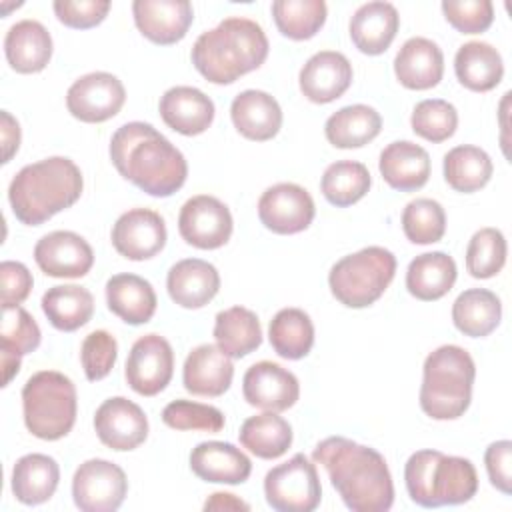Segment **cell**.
Here are the masks:
<instances>
[{
	"label": "cell",
	"mask_w": 512,
	"mask_h": 512,
	"mask_svg": "<svg viewBox=\"0 0 512 512\" xmlns=\"http://www.w3.org/2000/svg\"><path fill=\"white\" fill-rule=\"evenodd\" d=\"M410 124L420 138L428 142H444L456 132L458 112L442 98H428L414 106Z\"/></svg>",
	"instance_id": "bcb514c9"
},
{
	"label": "cell",
	"mask_w": 512,
	"mask_h": 512,
	"mask_svg": "<svg viewBox=\"0 0 512 512\" xmlns=\"http://www.w3.org/2000/svg\"><path fill=\"white\" fill-rule=\"evenodd\" d=\"M456 262L446 252H424L406 270L408 292L424 302L446 296L456 282Z\"/></svg>",
	"instance_id": "d6a6232c"
},
{
	"label": "cell",
	"mask_w": 512,
	"mask_h": 512,
	"mask_svg": "<svg viewBox=\"0 0 512 512\" xmlns=\"http://www.w3.org/2000/svg\"><path fill=\"white\" fill-rule=\"evenodd\" d=\"M42 334L32 318L22 306L2 308V326H0V350H2V386H8L10 380L20 370L22 356L34 352L40 346Z\"/></svg>",
	"instance_id": "f546056e"
},
{
	"label": "cell",
	"mask_w": 512,
	"mask_h": 512,
	"mask_svg": "<svg viewBox=\"0 0 512 512\" xmlns=\"http://www.w3.org/2000/svg\"><path fill=\"white\" fill-rule=\"evenodd\" d=\"M22 410L30 434L40 440H60L76 422V386L62 372L40 370L22 388Z\"/></svg>",
	"instance_id": "52a82bcc"
},
{
	"label": "cell",
	"mask_w": 512,
	"mask_h": 512,
	"mask_svg": "<svg viewBox=\"0 0 512 512\" xmlns=\"http://www.w3.org/2000/svg\"><path fill=\"white\" fill-rule=\"evenodd\" d=\"M204 510H250V506L228 492H214L204 502Z\"/></svg>",
	"instance_id": "11a10c76"
},
{
	"label": "cell",
	"mask_w": 512,
	"mask_h": 512,
	"mask_svg": "<svg viewBox=\"0 0 512 512\" xmlns=\"http://www.w3.org/2000/svg\"><path fill=\"white\" fill-rule=\"evenodd\" d=\"M132 14L142 36L162 46L180 42L194 20L188 0H136Z\"/></svg>",
	"instance_id": "d6986e66"
},
{
	"label": "cell",
	"mask_w": 512,
	"mask_h": 512,
	"mask_svg": "<svg viewBox=\"0 0 512 512\" xmlns=\"http://www.w3.org/2000/svg\"><path fill=\"white\" fill-rule=\"evenodd\" d=\"M216 346L230 358H242L262 344V328L258 316L244 308L232 306L216 314L214 320Z\"/></svg>",
	"instance_id": "d590c367"
},
{
	"label": "cell",
	"mask_w": 512,
	"mask_h": 512,
	"mask_svg": "<svg viewBox=\"0 0 512 512\" xmlns=\"http://www.w3.org/2000/svg\"><path fill=\"white\" fill-rule=\"evenodd\" d=\"M118 358V342L106 330L90 332L80 348V360L84 374L90 382L102 380L110 374Z\"/></svg>",
	"instance_id": "c3c4849f"
},
{
	"label": "cell",
	"mask_w": 512,
	"mask_h": 512,
	"mask_svg": "<svg viewBox=\"0 0 512 512\" xmlns=\"http://www.w3.org/2000/svg\"><path fill=\"white\" fill-rule=\"evenodd\" d=\"M4 54L12 70L40 72L52 58V36L38 20H20L6 32Z\"/></svg>",
	"instance_id": "f1b7e54d"
},
{
	"label": "cell",
	"mask_w": 512,
	"mask_h": 512,
	"mask_svg": "<svg viewBox=\"0 0 512 512\" xmlns=\"http://www.w3.org/2000/svg\"><path fill=\"white\" fill-rule=\"evenodd\" d=\"M60 468L52 456L26 454L12 470V494L18 502L36 506L50 500L58 488Z\"/></svg>",
	"instance_id": "1f68e13d"
},
{
	"label": "cell",
	"mask_w": 512,
	"mask_h": 512,
	"mask_svg": "<svg viewBox=\"0 0 512 512\" xmlns=\"http://www.w3.org/2000/svg\"><path fill=\"white\" fill-rule=\"evenodd\" d=\"M158 108L164 124L184 136L202 134L214 120V102L194 86L166 90Z\"/></svg>",
	"instance_id": "7402d4cb"
},
{
	"label": "cell",
	"mask_w": 512,
	"mask_h": 512,
	"mask_svg": "<svg viewBox=\"0 0 512 512\" xmlns=\"http://www.w3.org/2000/svg\"><path fill=\"white\" fill-rule=\"evenodd\" d=\"M394 74L410 90L434 88L444 74V54L428 38H408L394 58Z\"/></svg>",
	"instance_id": "cb8c5ba5"
},
{
	"label": "cell",
	"mask_w": 512,
	"mask_h": 512,
	"mask_svg": "<svg viewBox=\"0 0 512 512\" xmlns=\"http://www.w3.org/2000/svg\"><path fill=\"white\" fill-rule=\"evenodd\" d=\"M110 158L122 178L156 198L172 196L188 176L184 154L146 122L122 124L110 140Z\"/></svg>",
	"instance_id": "7a4b0ae2"
},
{
	"label": "cell",
	"mask_w": 512,
	"mask_h": 512,
	"mask_svg": "<svg viewBox=\"0 0 512 512\" xmlns=\"http://www.w3.org/2000/svg\"><path fill=\"white\" fill-rule=\"evenodd\" d=\"M382 130L380 114L366 104L344 106L334 112L326 124V140L336 148H360L372 142Z\"/></svg>",
	"instance_id": "8d00e7d4"
},
{
	"label": "cell",
	"mask_w": 512,
	"mask_h": 512,
	"mask_svg": "<svg viewBox=\"0 0 512 512\" xmlns=\"http://www.w3.org/2000/svg\"><path fill=\"white\" fill-rule=\"evenodd\" d=\"M420 386V408L434 420L460 418L472 400L476 366L472 356L456 346L444 344L424 360Z\"/></svg>",
	"instance_id": "8992f818"
},
{
	"label": "cell",
	"mask_w": 512,
	"mask_h": 512,
	"mask_svg": "<svg viewBox=\"0 0 512 512\" xmlns=\"http://www.w3.org/2000/svg\"><path fill=\"white\" fill-rule=\"evenodd\" d=\"M164 218L150 208H132L112 226V246L128 260H148L166 246Z\"/></svg>",
	"instance_id": "e0dca14e"
},
{
	"label": "cell",
	"mask_w": 512,
	"mask_h": 512,
	"mask_svg": "<svg viewBox=\"0 0 512 512\" xmlns=\"http://www.w3.org/2000/svg\"><path fill=\"white\" fill-rule=\"evenodd\" d=\"M232 376L234 366L230 356H226L214 344L196 346L186 356L182 368L184 388L194 396H222L230 388Z\"/></svg>",
	"instance_id": "44dd1931"
},
{
	"label": "cell",
	"mask_w": 512,
	"mask_h": 512,
	"mask_svg": "<svg viewBox=\"0 0 512 512\" xmlns=\"http://www.w3.org/2000/svg\"><path fill=\"white\" fill-rule=\"evenodd\" d=\"M42 312L56 330L74 332L90 322L94 314V298L84 286H52L42 296Z\"/></svg>",
	"instance_id": "74e56055"
},
{
	"label": "cell",
	"mask_w": 512,
	"mask_h": 512,
	"mask_svg": "<svg viewBox=\"0 0 512 512\" xmlns=\"http://www.w3.org/2000/svg\"><path fill=\"white\" fill-rule=\"evenodd\" d=\"M56 18L68 26V28H94L98 26L108 10L110 2L108 0H56L52 4Z\"/></svg>",
	"instance_id": "f907efd6"
},
{
	"label": "cell",
	"mask_w": 512,
	"mask_h": 512,
	"mask_svg": "<svg viewBox=\"0 0 512 512\" xmlns=\"http://www.w3.org/2000/svg\"><path fill=\"white\" fill-rule=\"evenodd\" d=\"M378 168L390 188L412 192L428 182L430 156L422 146L410 140H396L380 152Z\"/></svg>",
	"instance_id": "484cf974"
},
{
	"label": "cell",
	"mask_w": 512,
	"mask_h": 512,
	"mask_svg": "<svg viewBox=\"0 0 512 512\" xmlns=\"http://www.w3.org/2000/svg\"><path fill=\"white\" fill-rule=\"evenodd\" d=\"M268 38L250 18L230 16L202 32L192 46L194 68L212 84H232L260 68L268 56Z\"/></svg>",
	"instance_id": "3957f363"
},
{
	"label": "cell",
	"mask_w": 512,
	"mask_h": 512,
	"mask_svg": "<svg viewBox=\"0 0 512 512\" xmlns=\"http://www.w3.org/2000/svg\"><path fill=\"white\" fill-rule=\"evenodd\" d=\"M266 502L278 512H312L322 500L316 464L302 452L268 470L264 478Z\"/></svg>",
	"instance_id": "9c48e42d"
},
{
	"label": "cell",
	"mask_w": 512,
	"mask_h": 512,
	"mask_svg": "<svg viewBox=\"0 0 512 512\" xmlns=\"http://www.w3.org/2000/svg\"><path fill=\"white\" fill-rule=\"evenodd\" d=\"M244 400L266 412H284L300 396L298 378L276 362L262 360L252 364L242 378Z\"/></svg>",
	"instance_id": "2e32d148"
},
{
	"label": "cell",
	"mask_w": 512,
	"mask_h": 512,
	"mask_svg": "<svg viewBox=\"0 0 512 512\" xmlns=\"http://www.w3.org/2000/svg\"><path fill=\"white\" fill-rule=\"evenodd\" d=\"M234 128L248 140L264 142L278 134L282 126V110L274 96L264 90H244L230 106Z\"/></svg>",
	"instance_id": "4316f807"
},
{
	"label": "cell",
	"mask_w": 512,
	"mask_h": 512,
	"mask_svg": "<svg viewBox=\"0 0 512 512\" xmlns=\"http://www.w3.org/2000/svg\"><path fill=\"white\" fill-rule=\"evenodd\" d=\"M94 428L104 446L126 452L138 448L146 440L148 418L136 402L124 396H114L98 406Z\"/></svg>",
	"instance_id": "9a60e30c"
},
{
	"label": "cell",
	"mask_w": 512,
	"mask_h": 512,
	"mask_svg": "<svg viewBox=\"0 0 512 512\" xmlns=\"http://www.w3.org/2000/svg\"><path fill=\"white\" fill-rule=\"evenodd\" d=\"M2 148H4V156H2V162L8 164L12 160V156L18 152V146H20V126L16 122V118H12L10 112L2 110Z\"/></svg>",
	"instance_id": "db71d44e"
},
{
	"label": "cell",
	"mask_w": 512,
	"mask_h": 512,
	"mask_svg": "<svg viewBox=\"0 0 512 512\" xmlns=\"http://www.w3.org/2000/svg\"><path fill=\"white\" fill-rule=\"evenodd\" d=\"M444 18L462 34H480L490 28L494 20V6L490 0H444Z\"/></svg>",
	"instance_id": "681fc988"
},
{
	"label": "cell",
	"mask_w": 512,
	"mask_h": 512,
	"mask_svg": "<svg viewBox=\"0 0 512 512\" xmlns=\"http://www.w3.org/2000/svg\"><path fill=\"white\" fill-rule=\"evenodd\" d=\"M492 170L490 156L472 144L456 146L444 156V180L456 192L472 194L484 188L492 178Z\"/></svg>",
	"instance_id": "60d3db41"
},
{
	"label": "cell",
	"mask_w": 512,
	"mask_h": 512,
	"mask_svg": "<svg viewBox=\"0 0 512 512\" xmlns=\"http://www.w3.org/2000/svg\"><path fill=\"white\" fill-rule=\"evenodd\" d=\"M190 468L204 482L242 484L252 472V462L234 444L210 440L190 452Z\"/></svg>",
	"instance_id": "d4e9b609"
},
{
	"label": "cell",
	"mask_w": 512,
	"mask_h": 512,
	"mask_svg": "<svg viewBox=\"0 0 512 512\" xmlns=\"http://www.w3.org/2000/svg\"><path fill=\"white\" fill-rule=\"evenodd\" d=\"M80 168L64 156H50L24 166L8 186V200L16 220L40 226L70 208L82 194Z\"/></svg>",
	"instance_id": "277c9868"
},
{
	"label": "cell",
	"mask_w": 512,
	"mask_h": 512,
	"mask_svg": "<svg viewBox=\"0 0 512 512\" xmlns=\"http://www.w3.org/2000/svg\"><path fill=\"white\" fill-rule=\"evenodd\" d=\"M300 90L316 104L340 98L352 84V64L342 52L322 50L306 60L300 70Z\"/></svg>",
	"instance_id": "ffe728a7"
},
{
	"label": "cell",
	"mask_w": 512,
	"mask_h": 512,
	"mask_svg": "<svg viewBox=\"0 0 512 512\" xmlns=\"http://www.w3.org/2000/svg\"><path fill=\"white\" fill-rule=\"evenodd\" d=\"M404 482L410 500L424 508L464 504L478 490L474 464L440 450L414 452L404 466Z\"/></svg>",
	"instance_id": "5b68a950"
},
{
	"label": "cell",
	"mask_w": 512,
	"mask_h": 512,
	"mask_svg": "<svg viewBox=\"0 0 512 512\" xmlns=\"http://www.w3.org/2000/svg\"><path fill=\"white\" fill-rule=\"evenodd\" d=\"M0 278H2V308L20 306L30 290H32V274L22 262L4 260L0 264Z\"/></svg>",
	"instance_id": "816d5d0a"
},
{
	"label": "cell",
	"mask_w": 512,
	"mask_h": 512,
	"mask_svg": "<svg viewBox=\"0 0 512 512\" xmlns=\"http://www.w3.org/2000/svg\"><path fill=\"white\" fill-rule=\"evenodd\" d=\"M124 100V84L110 72L84 74L66 92L68 112L88 124L114 118L124 106Z\"/></svg>",
	"instance_id": "4fadbf2b"
},
{
	"label": "cell",
	"mask_w": 512,
	"mask_h": 512,
	"mask_svg": "<svg viewBox=\"0 0 512 512\" xmlns=\"http://www.w3.org/2000/svg\"><path fill=\"white\" fill-rule=\"evenodd\" d=\"M402 230L412 244H432L442 240L446 232V214L440 202L432 198H416L402 212Z\"/></svg>",
	"instance_id": "ee69618b"
},
{
	"label": "cell",
	"mask_w": 512,
	"mask_h": 512,
	"mask_svg": "<svg viewBox=\"0 0 512 512\" xmlns=\"http://www.w3.org/2000/svg\"><path fill=\"white\" fill-rule=\"evenodd\" d=\"M484 464H486L490 484L502 494H510L512 492V442L510 440L492 442L486 448Z\"/></svg>",
	"instance_id": "f5cc1de1"
},
{
	"label": "cell",
	"mask_w": 512,
	"mask_h": 512,
	"mask_svg": "<svg viewBox=\"0 0 512 512\" xmlns=\"http://www.w3.org/2000/svg\"><path fill=\"white\" fill-rule=\"evenodd\" d=\"M126 492V474L110 460H86L72 478V498L82 512H114L122 506Z\"/></svg>",
	"instance_id": "30bf717a"
},
{
	"label": "cell",
	"mask_w": 512,
	"mask_h": 512,
	"mask_svg": "<svg viewBox=\"0 0 512 512\" xmlns=\"http://www.w3.org/2000/svg\"><path fill=\"white\" fill-rule=\"evenodd\" d=\"M162 422L174 430H202L216 434L224 428V414L210 404L174 400L162 410Z\"/></svg>",
	"instance_id": "7dc6e473"
},
{
	"label": "cell",
	"mask_w": 512,
	"mask_h": 512,
	"mask_svg": "<svg viewBox=\"0 0 512 512\" xmlns=\"http://www.w3.org/2000/svg\"><path fill=\"white\" fill-rule=\"evenodd\" d=\"M454 72L462 86L474 92L496 88L504 76L500 52L488 42H466L454 58Z\"/></svg>",
	"instance_id": "836d02e7"
},
{
	"label": "cell",
	"mask_w": 512,
	"mask_h": 512,
	"mask_svg": "<svg viewBox=\"0 0 512 512\" xmlns=\"http://www.w3.org/2000/svg\"><path fill=\"white\" fill-rule=\"evenodd\" d=\"M396 274V256L382 246H368L340 258L328 274L332 296L348 308L374 304Z\"/></svg>",
	"instance_id": "ba28073f"
},
{
	"label": "cell",
	"mask_w": 512,
	"mask_h": 512,
	"mask_svg": "<svg viewBox=\"0 0 512 512\" xmlns=\"http://www.w3.org/2000/svg\"><path fill=\"white\" fill-rule=\"evenodd\" d=\"M34 260L46 276L82 278L94 264V252L80 234L56 230L36 242Z\"/></svg>",
	"instance_id": "ac0fdd59"
},
{
	"label": "cell",
	"mask_w": 512,
	"mask_h": 512,
	"mask_svg": "<svg viewBox=\"0 0 512 512\" xmlns=\"http://www.w3.org/2000/svg\"><path fill=\"white\" fill-rule=\"evenodd\" d=\"M106 302L112 314L132 326L152 320L158 304L152 284L142 276L128 272L114 274L106 282Z\"/></svg>",
	"instance_id": "4dcf8cb0"
},
{
	"label": "cell",
	"mask_w": 512,
	"mask_h": 512,
	"mask_svg": "<svg viewBox=\"0 0 512 512\" xmlns=\"http://www.w3.org/2000/svg\"><path fill=\"white\" fill-rule=\"evenodd\" d=\"M324 0H276L272 2V16L280 34L290 40H308L326 22Z\"/></svg>",
	"instance_id": "7bdbcfd3"
},
{
	"label": "cell",
	"mask_w": 512,
	"mask_h": 512,
	"mask_svg": "<svg viewBox=\"0 0 512 512\" xmlns=\"http://www.w3.org/2000/svg\"><path fill=\"white\" fill-rule=\"evenodd\" d=\"M314 200L298 184L280 182L266 188L258 200V218L274 234H296L314 220Z\"/></svg>",
	"instance_id": "5bb4252c"
},
{
	"label": "cell",
	"mask_w": 512,
	"mask_h": 512,
	"mask_svg": "<svg viewBox=\"0 0 512 512\" xmlns=\"http://www.w3.org/2000/svg\"><path fill=\"white\" fill-rule=\"evenodd\" d=\"M232 214L214 196L198 194L184 202L178 214V230L186 244L200 250L224 246L232 236Z\"/></svg>",
	"instance_id": "7c38bea8"
},
{
	"label": "cell",
	"mask_w": 512,
	"mask_h": 512,
	"mask_svg": "<svg viewBox=\"0 0 512 512\" xmlns=\"http://www.w3.org/2000/svg\"><path fill=\"white\" fill-rule=\"evenodd\" d=\"M502 318L500 298L486 288L464 290L452 304V322L454 326L470 338H484Z\"/></svg>",
	"instance_id": "e575fe53"
},
{
	"label": "cell",
	"mask_w": 512,
	"mask_h": 512,
	"mask_svg": "<svg viewBox=\"0 0 512 512\" xmlns=\"http://www.w3.org/2000/svg\"><path fill=\"white\" fill-rule=\"evenodd\" d=\"M268 338L274 352L286 360L304 358L314 344V324L300 308H282L270 320Z\"/></svg>",
	"instance_id": "ab89813d"
},
{
	"label": "cell",
	"mask_w": 512,
	"mask_h": 512,
	"mask_svg": "<svg viewBox=\"0 0 512 512\" xmlns=\"http://www.w3.org/2000/svg\"><path fill=\"white\" fill-rule=\"evenodd\" d=\"M400 26V16L390 2L362 4L350 18V38L354 46L368 56L388 50Z\"/></svg>",
	"instance_id": "83f0119b"
},
{
	"label": "cell",
	"mask_w": 512,
	"mask_h": 512,
	"mask_svg": "<svg viewBox=\"0 0 512 512\" xmlns=\"http://www.w3.org/2000/svg\"><path fill=\"white\" fill-rule=\"evenodd\" d=\"M174 352L170 342L160 334L140 336L126 358V382L142 396L160 394L172 380Z\"/></svg>",
	"instance_id": "8fae6325"
},
{
	"label": "cell",
	"mask_w": 512,
	"mask_h": 512,
	"mask_svg": "<svg viewBox=\"0 0 512 512\" xmlns=\"http://www.w3.org/2000/svg\"><path fill=\"white\" fill-rule=\"evenodd\" d=\"M370 184V172L362 162L338 160L324 170L320 190L330 204L346 208L364 198L370 190Z\"/></svg>",
	"instance_id": "b9f144b4"
},
{
	"label": "cell",
	"mask_w": 512,
	"mask_h": 512,
	"mask_svg": "<svg viewBox=\"0 0 512 512\" xmlns=\"http://www.w3.org/2000/svg\"><path fill=\"white\" fill-rule=\"evenodd\" d=\"M170 298L188 310L206 306L220 290L218 270L200 258H186L176 262L166 276Z\"/></svg>",
	"instance_id": "603a6c76"
},
{
	"label": "cell",
	"mask_w": 512,
	"mask_h": 512,
	"mask_svg": "<svg viewBox=\"0 0 512 512\" xmlns=\"http://www.w3.org/2000/svg\"><path fill=\"white\" fill-rule=\"evenodd\" d=\"M506 238L498 228L474 232L466 248V270L474 278L496 276L506 262Z\"/></svg>",
	"instance_id": "f6af8a7d"
},
{
	"label": "cell",
	"mask_w": 512,
	"mask_h": 512,
	"mask_svg": "<svg viewBox=\"0 0 512 512\" xmlns=\"http://www.w3.org/2000/svg\"><path fill=\"white\" fill-rule=\"evenodd\" d=\"M312 460L322 464L342 502L352 512H386L394 502V484L384 456L344 436L316 444Z\"/></svg>",
	"instance_id": "6da1fadb"
},
{
	"label": "cell",
	"mask_w": 512,
	"mask_h": 512,
	"mask_svg": "<svg viewBox=\"0 0 512 512\" xmlns=\"http://www.w3.org/2000/svg\"><path fill=\"white\" fill-rule=\"evenodd\" d=\"M240 444L258 458L272 460L286 454L292 444V426L278 412H264L242 422Z\"/></svg>",
	"instance_id": "f35d334b"
}]
</instances>
